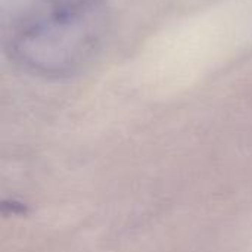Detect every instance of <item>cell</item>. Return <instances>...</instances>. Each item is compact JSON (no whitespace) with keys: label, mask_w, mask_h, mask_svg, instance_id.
I'll return each mask as SVG.
<instances>
[{"label":"cell","mask_w":252,"mask_h":252,"mask_svg":"<svg viewBox=\"0 0 252 252\" xmlns=\"http://www.w3.org/2000/svg\"><path fill=\"white\" fill-rule=\"evenodd\" d=\"M90 13H55L22 28L13 40V53L21 63L43 71H62L80 63L96 41Z\"/></svg>","instance_id":"6da1fadb"},{"label":"cell","mask_w":252,"mask_h":252,"mask_svg":"<svg viewBox=\"0 0 252 252\" xmlns=\"http://www.w3.org/2000/svg\"><path fill=\"white\" fill-rule=\"evenodd\" d=\"M6 208H9L10 210V213H13V214H25V207L24 205H21V204H16V202H4L3 204V210H6Z\"/></svg>","instance_id":"3957f363"},{"label":"cell","mask_w":252,"mask_h":252,"mask_svg":"<svg viewBox=\"0 0 252 252\" xmlns=\"http://www.w3.org/2000/svg\"><path fill=\"white\" fill-rule=\"evenodd\" d=\"M53 7L55 13L83 15L90 13L97 0H46Z\"/></svg>","instance_id":"7a4b0ae2"}]
</instances>
